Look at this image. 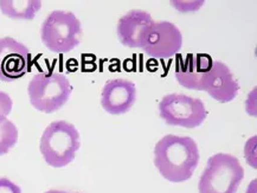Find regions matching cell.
<instances>
[{
    "instance_id": "6da1fadb",
    "label": "cell",
    "mask_w": 257,
    "mask_h": 193,
    "mask_svg": "<svg viewBox=\"0 0 257 193\" xmlns=\"http://www.w3.org/2000/svg\"><path fill=\"white\" fill-rule=\"evenodd\" d=\"M198 162V146L192 137L169 134L154 147V165L171 182H184L192 178Z\"/></svg>"
},
{
    "instance_id": "7a4b0ae2",
    "label": "cell",
    "mask_w": 257,
    "mask_h": 193,
    "mask_svg": "<svg viewBox=\"0 0 257 193\" xmlns=\"http://www.w3.org/2000/svg\"><path fill=\"white\" fill-rule=\"evenodd\" d=\"M80 133L65 120L54 121L45 128L39 142V149L49 166L61 168L74 161L80 149Z\"/></svg>"
},
{
    "instance_id": "3957f363",
    "label": "cell",
    "mask_w": 257,
    "mask_h": 193,
    "mask_svg": "<svg viewBox=\"0 0 257 193\" xmlns=\"http://www.w3.org/2000/svg\"><path fill=\"white\" fill-rule=\"evenodd\" d=\"M243 178L244 168L235 155L217 153L207 160L199 180V193H237Z\"/></svg>"
},
{
    "instance_id": "277c9868",
    "label": "cell",
    "mask_w": 257,
    "mask_h": 193,
    "mask_svg": "<svg viewBox=\"0 0 257 193\" xmlns=\"http://www.w3.org/2000/svg\"><path fill=\"white\" fill-rule=\"evenodd\" d=\"M29 99L38 112L51 114L57 112L68 102L72 86L61 73H39L30 81Z\"/></svg>"
},
{
    "instance_id": "5b68a950",
    "label": "cell",
    "mask_w": 257,
    "mask_h": 193,
    "mask_svg": "<svg viewBox=\"0 0 257 193\" xmlns=\"http://www.w3.org/2000/svg\"><path fill=\"white\" fill-rule=\"evenodd\" d=\"M43 44L56 54H67L81 43V22L72 12L52 11L41 28Z\"/></svg>"
},
{
    "instance_id": "8992f818",
    "label": "cell",
    "mask_w": 257,
    "mask_h": 193,
    "mask_svg": "<svg viewBox=\"0 0 257 193\" xmlns=\"http://www.w3.org/2000/svg\"><path fill=\"white\" fill-rule=\"evenodd\" d=\"M159 115L166 125L192 129L205 121L207 110L200 99L184 94H169L160 101Z\"/></svg>"
},
{
    "instance_id": "52a82bcc",
    "label": "cell",
    "mask_w": 257,
    "mask_h": 193,
    "mask_svg": "<svg viewBox=\"0 0 257 193\" xmlns=\"http://www.w3.org/2000/svg\"><path fill=\"white\" fill-rule=\"evenodd\" d=\"M183 45L179 29L170 22H152L145 29L140 39V49L153 58L176 56Z\"/></svg>"
},
{
    "instance_id": "ba28073f",
    "label": "cell",
    "mask_w": 257,
    "mask_h": 193,
    "mask_svg": "<svg viewBox=\"0 0 257 193\" xmlns=\"http://www.w3.org/2000/svg\"><path fill=\"white\" fill-rule=\"evenodd\" d=\"M31 54L12 37L0 38V81L13 82L28 73Z\"/></svg>"
},
{
    "instance_id": "9c48e42d",
    "label": "cell",
    "mask_w": 257,
    "mask_h": 193,
    "mask_svg": "<svg viewBox=\"0 0 257 193\" xmlns=\"http://www.w3.org/2000/svg\"><path fill=\"white\" fill-rule=\"evenodd\" d=\"M212 57L206 54L179 55L174 71L177 81L186 89L203 91L204 82L212 67Z\"/></svg>"
},
{
    "instance_id": "30bf717a",
    "label": "cell",
    "mask_w": 257,
    "mask_h": 193,
    "mask_svg": "<svg viewBox=\"0 0 257 193\" xmlns=\"http://www.w3.org/2000/svg\"><path fill=\"white\" fill-rule=\"evenodd\" d=\"M137 101V87L133 82L116 78L107 81L102 88L101 106L111 115H122L132 109Z\"/></svg>"
},
{
    "instance_id": "8fae6325",
    "label": "cell",
    "mask_w": 257,
    "mask_h": 193,
    "mask_svg": "<svg viewBox=\"0 0 257 193\" xmlns=\"http://www.w3.org/2000/svg\"><path fill=\"white\" fill-rule=\"evenodd\" d=\"M238 90L239 84L232 76L228 65L220 61H213L204 82L203 91H206L219 103H228L236 99Z\"/></svg>"
},
{
    "instance_id": "7c38bea8",
    "label": "cell",
    "mask_w": 257,
    "mask_h": 193,
    "mask_svg": "<svg viewBox=\"0 0 257 193\" xmlns=\"http://www.w3.org/2000/svg\"><path fill=\"white\" fill-rule=\"evenodd\" d=\"M153 22L152 16L144 10H131L117 22L116 32L120 43L127 48H139L145 29Z\"/></svg>"
},
{
    "instance_id": "4fadbf2b",
    "label": "cell",
    "mask_w": 257,
    "mask_h": 193,
    "mask_svg": "<svg viewBox=\"0 0 257 193\" xmlns=\"http://www.w3.org/2000/svg\"><path fill=\"white\" fill-rule=\"evenodd\" d=\"M41 8L39 0H0V11L12 19L32 21Z\"/></svg>"
},
{
    "instance_id": "5bb4252c",
    "label": "cell",
    "mask_w": 257,
    "mask_h": 193,
    "mask_svg": "<svg viewBox=\"0 0 257 193\" xmlns=\"http://www.w3.org/2000/svg\"><path fill=\"white\" fill-rule=\"evenodd\" d=\"M18 141V129L5 116H0V155L8 154Z\"/></svg>"
},
{
    "instance_id": "9a60e30c",
    "label": "cell",
    "mask_w": 257,
    "mask_h": 193,
    "mask_svg": "<svg viewBox=\"0 0 257 193\" xmlns=\"http://www.w3.org/2000/svg\"><path fill=\"white\" fill-rule=\"evenodd\" d=\"M13 101L9 94L0 90V116H8L12 112Z\"/></svg>"
},
{
    "instance_id": "2e32d148",
    "label": "cell",
    "mask_w": 257,
    "mask_h": 193,
    "mask_svg": "<svg viewBox=\"0 0 257 193\" xmlns=\"http://www.w3.org/2000/svg\"><path fill=\"white\" fill-rule=\"evenodd\" d=\"M0 193H22V189L10 179L0 178Z\"/></svg>"
},
{
    "instance_id": "e0dca14e",
    "label": "cell",
    "mask_w": 257,
    "mask_h": 193,
    "mask_svg": "<svg viewBox=\"0 0 257 193\" xmlns=\"http://www.w3.org/2000/svg\"><path fill=\"white\" fill-rule=\"evenodd\" d=\"M44 193H80V192H70V191H63V189H49V191Z\"/></svg>"
}]
</instances>
